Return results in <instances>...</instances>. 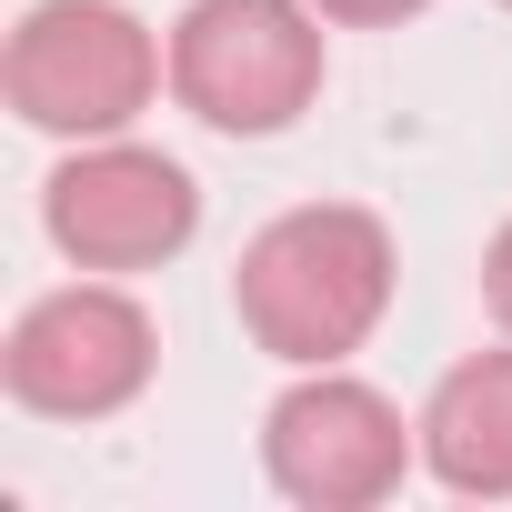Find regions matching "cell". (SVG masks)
<instances>
[{
    "label": "cell",
    "mask_w": 512,
    "mask_h": 512,
    "mask_svg": "<svg viewBox=\"0 0 512 512\" xmlns=\"http://www.w3.org/2000/svg\"><path fill=\"white\" fill-rule=\"evenodd\" d=\"M392 282H402V262H392L382 211H362V201H302V211H282V221H262L241 241L231 312H241V332L262 342L272 362L322 372V362H352L382 332Z\"/></svg>",
    "instance_id": "6da1fadb"
},
{
    "label": "cell",
    "mask_w": 512,
    "mask_h": 512,
    "mask_svg": "<svg viewBox=\"0 0 512 512\" xmlns=\"http://www.w3.org/2000/svg\"><path fill=\"white\" fill-rule=\"evenodd\" d=\"M161 81H171V41H151L141 11H121V0H31L11 51H0L11 111L51 141L131 131Z\"/></svg>",
    "instance_id": "7a4b0ae2"
},
{
    "label": "cell",
    "mask_w": 512,
    "mask_h": 512,
    "mask_svg": "<svg viewBox=\"0 0 512 512\" xmlns=\"http://www.w3.org/2000/svg\"><path fill=\"white\" fill-rule=\"evenodd\" d=\"M171 101L231 141H272L322 101L312 0H191L171 21Z\"/></svg>",
    "instance_id": "3957f363"
},
{
    "label": "cell",
    "mask_w": 512,
    "mask_h": 512,
    "mask_svg": "<svg viewBox=\"0 0 512 512\" xmlns=\"http://www.w3.org/2000/svg\"><path fill=\"white\" fill-rule=\"evenodd\" d=\"M151 372H161V332L111 272L41 292L11 322V342H0V382L41 422H111L151 392Z\"/></svg>",
    "instance_id": "277c9868"
},
{
    "label": "cell",
    "mask_w": 512,
    "mask_h": 512,
    "mask_svg": "<svg viewBox=\"0 0 512 512\" xmlns=\"http://www.w3.org/2000/svg\"><path fill=\"white\" fill-rule=\"evenodd\" d=\"M412 462H422V422H402V402L352 382L342 362L302 372L262 412V472L302 512H372V502L402 492Z\"/></svg>",
    "instance_id": "5b68a950"
},
{
    "label": "cell",
    "mask_w": 512,
    "mask_h": 512,
    "mask_svg": "<svg viewBox=\"0 0 512 512\" xmlns=\"http://www.w3.org/2000/svg\"><path fill=\"white\" fill-rule=\"evenodd\" d=\"M41 231L61 241V262L71 272H161L191 251L201 231V181L151 151V141H81L51 181H41Z\"/></svg>",
    "instance_id": "8992f818"
},
{
    "label": "cell",
    "mask_w": 512,
    "mask_h": 512,
    "mask_svg": "<svg viewBox=\"0 0 512 512\" xmlns=\"http://www.w3.org/2000/svg\"><path fill=\"white\" fill-rule=\"evenodd\" d=\"M422 472L462 502H512V352H472L432 382Z\"/></svg>",
    "instance_id": "52a82bcc"
},
{
    "label": "cell",
    "mask_w": 512,
    "mask_h": 512,
    "mask_svg": "<svg viewBox=\"0 0 512 512\" xmlns=\"http://www.w3.org/2000/svg\"><path fill=\"white\" fill-rule=\"evenodd\" d=\"M482 302H492V322L512 332V221L492 231V251H482Z\"/></svg>",
    "instance_id": "ba28073f"
},
{
    "label": "cell",
    "mask_w": 512,
    "mask_h": 512,
    "mask_svg": "<svg viewBox=\"0 0 512 512\" xmlns=\"http://www.w3.org/2000/svg\"><path fill=\"white\" fill-rule=\"evenodd\" d=\"M322 21H342V31H382V21H412L422 0H312Z\"/></svg>",
    "instance_id": "9c48e42d"
},
{
    "label": "cell",
    "mask_w": 512,
    "mask_h": 512,
    "mask_svg": "<svg viewBox=\"0 0 512 512\" xmlns=\"http://www.w3.org/2000/svg\"><path fill=\"white\" fill-rule=\"evenodd\" d=\"M502 11H512V0H502Z\"/></svg>",
    "instance_id": "30bf717a"
}]
</instances>
